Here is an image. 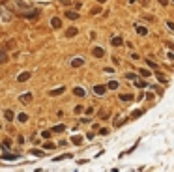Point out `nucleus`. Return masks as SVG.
Returning <instances> with one entry per match:
<instances>
[{
	"label": "nucleus",
	"mask_w": 174,
	"mask_h": 172,
	"mask_svg": "<svg viewBox=\"0 0 174 172\" xmlns=\"http://www.w3.org/2000/svg\"><path fill=\"white\" fill-rule=\"evenodd\" d=\"M38 15H39V11H38V9H32V11L23 13V17H24V19H30V21H36V19H38Z\"/></svg>",
	"instance_id": "1"
},
{
	"label": "nucleus",
	"mask_w": 174,
	"mask_h": 172,
	"mask_svg": "<svg viewBox=\"0 0 174 172\" xmlns=\"http://www.w3.org/2000/svg\"><path fill=\"white\" fill-rule=\"evenodd\" d=\"M107 86H103V84H98V86H94V94L96 95H105V92H107Z\"/></svg>",
	"instance_id": "2"
},
{
	"label": "nucleus",
	"mask_w": 174,
	"mask_h": 172,
	"mask_svg": "<svg viewBox=\"0 0 174 172\" xmlns=\"http://www.w3.org/2000/svg\"><path fill=\"white\" fill-rule=\"evenodd\" d=\"M111 45L112 47H122V45H124V39L120 36H114V38H111Z\"/></svg>",
	"instance_id": "3"
},
{
	"label": "nucleus",
	"mask_w": 174,
	"mask_h": 172,
	"mask_svg": "<svg viewBox=\"0 0 174 172\" xmlns=\"http://www.w3.org/2000/svg\"><path fill=\"white\" fill-rule=\"evenodd\" d=\"M30 77H32V73H30V71H23V73L17 77V80H19V82H26Z\"/></svg>",
	"instance_id": "4"
},
{
	"label": "nucleus",
	"mask_w": 174,
	"mask_h": 172,
	"mask_svg": "<svg viewBox=\"0 0 174 172\" xmlns=\"http://www.w3.org/2000/svg\"><path fill=\"white\" fill-rule=\"evenodd\" d=\"M92 54H94L96 58H103V56H105V50L101 49V47H94V50H92Z\"/></svg>",
	"instance_id": "5"
},
{
	"label": "nucleus",
	"mask_w": 174,
	"mask_h": 172,
	"mask_svg": "<svg viewBox=\"0 0 174 172\" xmlns=\"http://www.w3.org/2000/svg\"><path fill=\"white\" fill-rule=\"evenodd\" d=\"M135 30H137V34H139V36H148V28H146V26H140V24H137Z\"/></svg>",
	"instance_id": "6"
},
{
	"label": "nucleus",
	"mask_w": 174,
	"mask_h": 172,
	"mask_svg": "<svg viewBox=\"0 0 174 172\" xmlns=\"http://www.w3.org/2000/svg\"><path fill=\"white\" fill-rule=\"evenodd\" d=\"M51 26L53 28H62V21H60L58 17H53L51 19Z\"/></svg>",
	"instance_id": "7"
},
{
	"label": "nucleus",
	"mask_w": 174,
	"mask_h": 172,
	"mask_svg": "<svg viewBox=\"0 0 174 172\" xmlns=\"http://www.w3.org/2000/svg\"><path fill=\"white\" fill-rule=\"evenodd\" d=\"M19 101H21V103H30V101H32V94H23V95H19Z\"/></svg>",
	"instance_id": "8"
},
{
	"label": "nucleus",
	"mask_w": 174,
	"mask_h": 172,
	"mask_svg": "<svg viewBox=\"0 0 174 172\" xmlns=\"http://www.w3.org/2000/svg\"><path fill=\"white\" fill-rule=\"evenodd\" d=\"M71 65H73V68H81V65H84V58H73V60H71Z\"/></svg>",
	"instance_id": "9"
},
{
	"label": "nucleus",
	"mask_w": 174,
	"mask_h": 172,
	"mask_svg": "<svg viewBox=\"0 0 174 172\" xmlns=\"http://www.w3.org/2000/svg\"><path fill=\"white\" fill-rule=\"evenodd\" d=\"M77 32H79V30H77L75 26H69L68 30H66V36H68V38H73V36H77Z\"/></svg>",
	"instance_id": "10"
},
{
	"label": "nucleus",
	"mask_w": 174,
	"mask_h": 172,
	"mask_svg": "<svg viewBox=\"0 0 174 172\" xmlns=\"http://www.w3.org/2000/svg\"><path fill=\"white\" fill-rule=\"evenodd\" d=\"M73 94H75V95H79V97H84V95H86L84 88H81V86H77V88H73Z\"/></svg>",
	"instance_id": "11"
},
{
	"label": "nucleus",
	"mask_w": 174,
	"mask_h": 172,
	"mask_svg": "<svg viewBox=\"0 0 174 172\" xmlns=\"http://www.w3.org/2000/svg\"><path fill=\"white\" fill-rule=\"evenodd\" d=\"M8 62V53H6V49H2L0 50V64H6Z\"/></svg>",
	"instance_id": "12"
},
{
	"label": "nucleus",
	"mask_w": 174,
	"mask_h": 172,
	"mask_svg": "<svg viewBox=\"0 0 174 172\" xmlns=\"http://www.w3.org/2000/svg\"><path fill=\"white\" fill-rule=\"evenodd\" d=\"M2 159H8V161H15V159H19V155H17V154H15V155H13V154H4V155H2Z\"/></svg>",
	"instance_id": "13"
},
{
	"label": "nucleus",
	"mask_w": 174,
	"mask_h": 172,
	"mask_svg": "<svg viewBox=\"0 0 174 172\" xmlns=\"http://www.w3.org/2000/svg\"><path fill=\"white\" fill-rule=\"evenodd\" d=\"M64 86H60V88H56V90H51V94L49 95H60V94H64Z\"/></svg>",
	"instance_id": "14"
},
{
	"label": "nucleus",
	"mask_w": 174,
	"mask_h": 172,
	"mask_svg": "<svg viewBox=\"0 0 174 172\" xmlns=\"http://www.w3.org/2000/svg\"><path fill=\"white\" fill-rule=\"evenodd\" d=\"M66 17L71 19V21H75V19L79 17V13H77V11H66Z\"/></svg>",
	"instance_id": "15"
},
{
	"label": "nucleus",
	"mask_w": 174,
	"mask_h": 172,
	"mask_svg": "<svg viewBox=\"0 0 174 172\" xmlns=\"http://www.w3.org/2000/svg\"><path fill=\"white\" fill-rule=\"evenodd\" d=\"M120 101H133L131 94H120Z\"/></svg>",
	"instance_id": "16"
},
{
	"label": "nucleus",
	"mask_w": 174,
	"mask_h": 172,
	"mask_svg": "<svg viewBox=\"0 0 174 172\" xmlns=\"http://www.w3.org/2000/svg\"><path fill=\"white\" fill-rule=\"evenodd\" d=\"M4 118H6V120H9V122H11V120L15 118V114H13V110H6V112H4Z\"/></svg>",
	"instance_id": "17"
},
{
	"label": "nucleus",
	"mask_w": 174,
	"mask_h": 172,
	"mask_svg": "<svg viewBox=\"0 0 174 172\" xmlns=\"http://www.w3.org/2000/svg\"><path fill=\"white\" fill-rule=\"evenodd\" d=\"M64 129H66V125H62V124H60V125H54V127H53V133H62Z\"/></svg>",
	"instance_id": "18"
},
{
	"label": "nucleus",
	"mask_w": 174,
	"mask_h": 172,
	"mask_svg": "<svg viewBox=\"0 0 174 172\" xmlns=\"http://www.w3.org/2000/svg\"><path fill=\"white\" fill-rule=\"evenodd\" d=\"M118 86H120V84L116 82V80H111V82L107 84V88H109V90H116V88H118Z\"/></svg>",
	"instance_id": "19"
},
{
	"label": "nucleus",
	"mask_w": 174,
	"mask_h": 172,
	"mask_svg": "<svg viewBox=\"0 0 174 172\" xmlns=\"http://www.w3.org/2000/svg\"><path fill=\"white\" fill-rule=\"evenodd\" d=\"M135 86H137V88H146V82H144V80L135 79Z\"/></svg>",
	"instance_id": "20"
},
{
	"label": "nucleus",
	"mask_w": 174,
	"mask_h": 172,
	"mask_svg": "<svg viewBox=\"0 0 174 172\" xmlns=\"http://www.w3.org/2000/svg\"><path fill=\"white\" fill-rule=\"evenodd\" d=\"M17 120H19V122H23V124H24V122H26V120H28V116H26V114L23 112V114H19V116H17Z\"/></svg>",
	"instance_id": "21"
},
{
	"label": "nucleus",
	"mask_w": 174,
	"mask_h": 172,
	"mask_svg": "<svg viewBox=\"0 0 174 172\" xmlns=\"http://www.w3.org/2000/svg\"><path fill=\"white\" fill-rule=\"evenodd\" d=\"M9 146H11V140H9V139H6V140L2 142V148H4V150H8Z\"/></svg>",
	"instance_id": "22"
},
{
	"label": "nucleus",
	"mask_w": 174,
	"mask_h": 172,
	"mask_svg": "<svg viewBox=\"0 0 174 172\" xmlns=\"http://www.w3.org/2000/svg\"><path fill=\"white\" fill-rule=\"evenodd\" d=\"M139 73H140V75H142V77H144V79H146V77H150V75H152L150 71H148V69H140Z\"/></svg>",
	"instance_id": "23"
},
{
	"label": "nucleus",
	"mask_w": 174,
	"mask_h": 172,
	"mask_svg": "<svg viewBox=\"0 0 174 172\" xmlns=\"http://www.w3.org/2000/svg\"><path fill=\"white\" fill-rule=\"evenodd\" d=\"M126 79H129V80H135V79H137V75L129 71V73H126Z\"/></svg>",
	"instance_id": "24"
},
{
	"label": "nucleus",
	"mask_w": 174,
	"mask_h": 172,
	"mask_svg": "<svg viewBox=\"0 0 174 172\" xmlns=\"http://www.w3.org/2000/svg\"><path fill=\"white\" fill-rule=\"evenodd\" d=\"M71 142H73V144H81V142H83V139H81V136H73Z\"/></svg>",
	"instance_id": "25"
},
{
	"label": "nucleus",
	"mask_w": 174,
	"mask_h": 172,
	"mask_svg": "<svg viewBox=\"0 0 174 172\" xmlns=\"http://www.w3.org/2000/svg\"><path fill=\"white\" fill-rule=\"evenodd\" d=\"M146 64H148V65H150V68H152V69H157V64H155V62H152V60H146Z\"/></svg>",
	"instance_id": "26"
},
{
	"label": "nucleus",
	"mask_w": 174,
	"mask_h": 172,
	"mask_svg": "<svg viewBox=\"0 0 174 172\" xmlns=\"http://www.w3.org/2000/svg\"><path fill=\"white\" fill-rule=\"evenodd\" d=\"M69 157H71L69 154H64V155H60V157H56L54 161H62V159H69Z\"/></svg>",
	"instance_id": "27"
},
{
	"label": "nucleus",
	"mask_w": 174,
	"mask_h": 172,
	"mask_svg": "<svg viewBox=\"0 0 174 172\" xmlns=\"http://www.w3.org/2000/svg\"><path fill=\"white\" fill-rule=\"evenodd\" d=\"M139 116H142V110H135V112L131 114V118H139Z\"/></svg>",
	"instance_id": "28"
},
{
	"label": "nucleus",
	"mask_w": 174,
	"mask_h": 172,
	"mask_svg": "<svg viewBox=\"0 0 174 172\" xmlns=\"http://www.w3.org/2000/svg\"><path fill=\"white\" fill-rule=\"evenodd\" d=\"M167 26H168L170 32H174V23H172V21H167Z\"/></svg>",
	"instance_id": "29"
},
{
	"label": "nucleus",
	"mask_w": 174,
	"mask_h": 172,
	"mask_svg": "<svg viewBox=\"0 0 174 172\" xmlns=\"http://www.w3.org/2000/svg\"><path fill=\"white\" fill-rule=\"evenodd\" d=\"M32 154H34V155H38V157H41L43 151H41V150H32Z\"/></svg>",
	"instance_id": "30"
},
{
	"label": "nucleus",
	"mask_w": 174,
	"mask_h": 172,
	"mask_svg": "<svg viewBox=\"0 0 174 172\" xmlns=\"http://www.w3.org/2000/svg\"><path fill=\"white\" fill-rule=\"evenodd\" d=\"M41 136H43V139H51V131H43Z\"/></svg>",
	"instance_id": "31"
},
{
	"label": "nucleus",
	"mask_w": 174,
	"mask_h": 172,
	"mask_svg": "<svg viewBox=\"0 0 174 172\" xmlns=\"http://www.w3.org/2000/svg\"><path fill=\"white\" fill-rule=\"evenodd\" d=\"M81 112H83V107H81V105H77V107H75V114H81Z\"/></svg>",
	"instance_id": "32"
},
{
	"label": "nucleus",
	"mask_w": 174,
	"mask_h": 172,
	"mask_svg": "<svg viewBox=\"0 0 174 172\" xmlns=\"http://www.w3.org/2000/svg\"><path fill=\"white\" fill-rule=\"evenodd\" d=\"M53 148H54L53 142H47V144H45V150H53Z\"/></svg>",
	"instance_id": "33"
},
{
	"label": "nucleus",
	"mask_w": 174,
	"mask_h": 172,
	"mask_svg": "<svg viewBox=\"0 0 174 172\" xmlns=\"http://www.w3.org/2000/svg\"><path fill=\"white\" fill-rule=\"evenodd\" d=\"M99 135H109V129L103 127V129H99Z\"/></svg>",
	"instance_id": "34"
},
{
	"label": "nucleus",
	"mask_w": 174,
	"mask_h": 172,
	"mask_svg": "<svg viewBox=\"0 0 174 172\" xmlns=\"http://www.w3.org/2000/svg\"><path fill=\"white\" fill-rule=\"evenodd\" d=\"M159 4H161V6H167V4H168V0H159Z\"/></svg>",
	"instance_id": "35"
},
{
	"label": "nucleus",
	"mask_w": 174,
	"mask_h": 172,
	"mask_svg": "<svg viewBox=\"0 0 174 172\" xmlns=\"http://www.w3.org/2000/svg\"><path fill=\"white\" fill-rule=\"evenodd\" d=\"M168 60H174V54H172V50L168 53Z\"/></svg>",
	"instance_id": "36"
},
{
	"label": "nucleus",
	"mask_w": 174,
	"mask_h": 172,
	"mask_svg": "<svg viewBox=\"0 0 174 172\" xmlns=\"http://www.w3.org/2000/svg\"><path fill=\"white\" fill-rule=\"evenodd\" d=\"M168 47H170V50H174V43H167Z\"/></svg>",
	"instance_id": "37"
},
{
	"label": "nucleus",
	"mask_w": 174,
	"mask_h": 172,
	"mask_svg": "<svg viewBox=\"0 0 174 172\" xmlns=\"http://www.w3.org/2000/svg\"><path fill=\"white\" fill-rule=\"evenodd\" d=\"M98 2H99V4H105V2H107V0H98Z\"/></svg>",
	"instance_id": "38"
},
{
	"label": "nucleus",
	"mask_w": 174,
	"mask_h": 172,
	"mask_svg": "<svg viewBox=\"0 0 174 172\" xmlns=\"http://www.w3.org/2000/svg\"><path fill=\"white\" fill-rule=\"evenodd\" d=\"M172 2H174V0H172Z\"/></svg>",
	"instance_id": "39"
}]
</instances>
